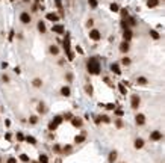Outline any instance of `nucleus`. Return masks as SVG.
<instances>
[{
    "label": "nucleus",
    "instance_id": "obj_1",
    "mask_svg": "<svg viewBox=\"0 0 165 163\" xmlns=\"http://www.w3.org/2000/svg\"><path fill=\"white\" fill-rule=\"evenodd\" d=\"M86 70H88V73H89V74H92V76H97V74H100V71H102L100 62H99L96 57H91V59H88V62H86Z\"/></svg>",
    "mask_w": 165,
    "mask_h": 163
},
{
    "label": "nucleus",
    "instance_id": "obj_2",
    "mask_svg": "<svg viewBox=\"0 0 165 163\" xmlns=\"http://www.w3.org/2000/svg\"><path fill=\"white\" fill-rule=\"evenodd\" d=\"M139 104H141V98H139L138 95L133 94V95L130 97V106H132V109H138Z\"/></svg>",
    "mask_w": 165,
    "mask_h": 163
},
{
    "label": "nucleus",
    "instance_id": "obj_3",
    "mask_svg": "<svg viewBox=\"0 0 165 163\" xmlns=\"http://www.w3.org/2000/svg\"><path fill=\"white\" fill-rule=\"evenodd\" d=\"M20 20H21V23H23V24H29V23L32 21V17H30V14H29V12H21Z\"/></svg>",
    "mask_w": 165,
    "mask_h": 163
},
{
    "label": "nucleus",
    "instance_id": "obj_4",
    "mask_svg": "<svg viewBox=\"0 0 165 163\" xmlns=\"http://www.w3.org/2000/svg\"><path fill=\"white\" fill-rule=\"evenodd\" d=\"M89 38H91L92 41H99V39L102 38V35H100V32H99V30H96V29H92V30L89 32Z\"/></svg>",
    "mask_w": 165,
    "mask_h": 163
},
{
    "label": "nucleus",
    "instance_id": "obj_5",
    "mask_svg": "<svg viewBox=\"0 0 165 163\" xmlns=\"http://www.w3.org/2000/svg\"><path fill=\"white\" fill-rule=\"evenodd\" d=\"M132 38H133V33H132V30H130V29H124V32H123V39L129 42Z\"/></svg>",
    "mask_w": 165,
    "mask_h": 163
},
{
    "label": "nucleus",
    "instance_id": "obj_6",
    "mask_svg": "<svg viewBox=\"0 0 165 163\" xmlns=\"http://www.w3.org/2000/svg\"><path fill=\"white\" fill-rule=\"evenodd\" d=\"M161 139H162V133L161 132L156 130V132H152L150 133V141H155L156 142V141H161Z\"/></svg>",
    "mask_w": 165,
    "mask_h": 163
},
{
    "label": "nucleus",
    "instance_id": "obj_7",
    "mask_svg": "<svg viewBox=\"0 0 165 163\" xmlns=\"http://www.w3.org/2000/svg\"><path fill=\"white\" fill-rule=\"evenodd\" d=\"M52 30H53L55 33H59V35H61V33H64V32H65V27H64L62 24H53Z\"/></svg>",
    "mask_w": 165,
    "mask_h": 163
},
{
    "label": "nucleus",
    "instance_id": "obj_8",
    "mask_svg": "<svg viewBox=\"0 0 165 163\" xmlns=\"http://www.w3.org/2000/svg\"><path fill=\"white\" fill-rule=\"evenodd\" d=\"M129 50H130V44H129L127 41H123V42L120 44V51H121V53H127Z\"/></svg>",
    "mask_w": 165,
    "mask_h": 163
},
{
    "label": "nucleus",
    "instance_id": "obj_9",
    "mask_svg": "<svg viewBox=\"0 0 165 163\" xmlns=\"http://www.w3.org/2000/svg\"><path fill=\"white\" fill-rule=\"evenodd\" d=\"M135 122H136L138 125H144V124H146V116H144L143 113H138V115L135 116Z\"/></svg>",
    "mask_w": 165,
    "mask_h": 163
},
{
    "label": "nucleus",
    "instance_id": "obj_10",
    "mask_svg": "<svg viewBox=\"0 0 165 163\" xmlns=\"http://www.w3.org/2000/svg\"><path fill=\"white\" fill-rule=\"evenodd\" d=\"M45 18H47L49 21H53V23H56V21L59 20V15H58V14H55V12H49V14L45 15Z\"/></svg>",
    "mask_w": 165,
    "mask_h": 163
},
{
    "label": "nucleus",
    "instance_id": "obj_11",
    "mask_svg": "<svg viewBox=\"0 0 165 163\" xmlns=\"http://www.w3.org/2000/svg\"><path fill=\"white\" fill-rule=\"evenodd\" d=\"M144 145H146V142H144V139H141V138H138V139L135 141V144H133V147H135L136 150H141V148H144Z\"/></svg>",
    "mask_w": 165,
    "mask_h": 163
},
{
    "label": "nucleus",
    "instance_id": "obj_12",
    "mask_svg": "<svg viewBox=\"0 0 165 163\" xmlns=\"http://www.w3.org/2000/svg\"><path fill=\"white\" fill-rule=\"evenodd\" d=\"M64 50H65V53L70 51V35H67L64 38Z\"/></svg>",
    "mask_w": 165,
    "mask_h": 163
},
{
    "label": "nucleus",
    "instance_id": "obj_13",
    "mask_svg": "<svg viewBox=\"0 0 165 163\" xmlns=\"http://www.w3.org/2000/svg\"><path fill=\"white\" fill-rule=\"evenodd\" d=\"M117 156H118V153H117V151H111V153H109V157H108V162H109V163H115Z\"/></svg>",
    "mask_w": 165,
    "mask_h": 163
},
{
    "label": "nucleus",
    "instance_id": "obj_14",
    "mask_svg": "<svg viewBox=\"0 0 165 163\" xmlns=\"http://www.w3.org/2000/svg\"><path fill=\"white\" fill-rule=\"evenodd\" d=\"M70 94H71V91H70L68 86H62L61 88V95L62 97H70Z\"/></svg>",
    "mask_w": 165,
    "mask_h": 163
},
{
    "label": "nucleus",
    "instance_id": "obj_15",
    "mask_svg": "<svg viewBox=\"0 0 165 163\" xmlns=\"http://www.w3.org/2000/svg\"><path fill=\"white\" fill-rule=\"evenodd\" d=\"M111 71L115 73V74H118V76L121 74V70H120V65H118V63H112V65H111Z\"/></svg>",
    "mask_w": 165,
    "mask_h": 163
},
{
    "label": "nucleus",
    "instance_id": "obj_16",
    "mask_svg": "<svg viewBox=\"0 0 165 163\" xmlns=\"http://www.w3.org/2000/svg\"><path fill=\"white\" fill-rule=\"evenodd\" d=\"M136 83H138V85H141V86H146V85H149V80H147L146 77H143V76H141V77H138V79H136Z\"/></svg>",
    "mask_w": 165,
    "mask_h": 163
},
{
    "label": "nucleus",
    "instance_id": "obj_17",
    "mask_svg": "<svg viewBox=\"0 0 165 163\" xmlns=\"http://www.w3.org/2000/svg\"><path fill=\"white\" fill-rule=\"evenodd\" d=\"M71 124L74 125V127H82V119L80 118H71Z\"/></svg>",
    "mask_w": 165,
    "mask_h": 163
},
{
    "label": "nucleus",
    "instance_id": "obj_18",
    "mask_svg": "<svg viewBox=\"0 0 165 163\" xmlns=\"http://www.w3.org/2000/svg\"><path fill=\"white\" fill-rule=\"evenodd\" d=\"M24 141L27 144H30V145H36V139L33 136H24Z\"/></svg>",
    "mask_w": 165,
    "mask_h": 163
},
{
    "label": "nucleus",
    "instance_id": "obj_19",
    "mask_svg": "<svg viewBox=\"0 0 165 163\" xmlns=\"http://www.w3.org/2000/svg\"><path fill=\"white\" fill-rule=\"evenodd\" d=\"M85 138H86V136H85V133H82V135H80V136H79V135H77V136H76V138H74V142H76V144H82V142H83V141H85Z\"/></svg>",
    "mask_w": 165,
    "mask_h": 163
},
{
    "label": "nucleus",
    "instance_id": "obj_20",
    "mask_svg": "<svg viewBox=\"0 0 165 163\" xmlns=\"http://www.w3.org/2000/svg\"><path fill=\"white\" fill-rule=\"evenodd\" d=\"M118 89L123 95H127V89H126V85L124 83H118Z\"/></svg>",
    "mask_w": 165,
    "mask_h": 163
},
{
    "label": "nucleus",
    "instance_id": "obj_21",
    "mask_svg": "<svg viewBox=\"0 0 165 163\" xmlns=\"http://www.w3.org/2000/svg\"><path fill=\"white\" fill-rule=\"evenodd\" d=\"M159 5V0H147V6L149 8H156Z\"/></svg>",
    "mask_w": 165,
    "mask_h": 163
},
{
    "label": "nucleus",
    "instance_id": "obj_22",
    "mask_svg": "<svg viewBox=\"0 0 165 163\" xmlns=\"http://www.w3.org/2000/svg\"><path fill=\"white\" fill-rule=\"evenodd\" d=\"M32 85H33L35 88H41V86H42V80H41V79H33Z\"/></svg>",
    "mask_w": 165,
    "mask_h": 163
},
{
    "label": "nucleus",
    "instance_id": "obj_23",
    "mask_svg": "<svg viewBox=\"0 0 165 163\" xmlns=\"http://www.w3.org/2000/svg\"><path fill=\"white\" fill-rule=\"evenodd\" d=\"M36 110H38V113H45V112H47V109H45V106H44L42 103L38 104V109H36Z\"/></svg>",
    "mask_w": 165,
    "mask_h": 163
},
{
    "label": "nucleus",
    "instance_id": "obj_24",
    "mask_svg": "<svg viewBox=\"0 0 165 163\" xmlns=\"http://www.w3.org/2000/svg\"><path fill=\"white\" fill-rule=\"evenodd\" d=\"M52 121H55V122H56L58 125H61V124L64 122V118H62V116H59V115H56V116H55V118H53Z\"/></svg>",
    "mask_w": 165,
    "mask_h": 163
},
{
    "label": "nucleus",
    "instance_id": "obj_25",
    "mask_svg": "<svg viewBox=\"0 0 165 163\" xmlns=\"http://www.w3.org/2000/svg\"><path fill=\"white\" fill-rule=\"evenodd\" d=\"M38 163H49V157L45 154H41L39 159H38Z\"/></svg>",
    "mask_w": 165,
    "mask_h": 163
},
{
    "label": "nucleus",
    "instance_id": "obj_26",
    "mask_svg": "<svg viewBox=\"0 0 165 163\" xmlns=\"http://www.w3.org/2000/svg\"><path fill=\"white\" fill-rule=\"evenodd\" d=\"M150 36H152L153 39H156V41H158V39L161 38V35H159V33H158L156 30H150Z\"/></svg>",
    "mask_w": 165,
    "mask_h": 163
},
{
    "label": "nucleus",
    "instance_id": "obj_27",
    "mask_svg": "<svg viewBox=\"0 0 165 163\" xmlns=\"http://www.w3.org/2000/svg\"><path fill=\"white\" fill-rule=\"evenodd\" d=\"M56 128H58V124H56L55 121H50V124H49V130H50V132H55Z\"/></svg>",
    "mask_w": 165,
    "mask_h": 163
},
{
    "label": "nucleus",
    "instance_id": "obj_28",
    "mask_svg": "<svg viewBox=\"0 0 165 163\" xmlns=\"http://www.w3.org/2000/svg\"><path fill=\"white\" fill-rule=\"evenodd\" d=\"M38 30H39L41 33H44V32H45V24H44L42 21H39V23H38Z\"/></svg>",
    "mask_w": 165,
    "mask_h": 163
},
{
    "label": "nucleus",
    "instance_id": "obj_29",
    "mask_svg": "<svg viewBox=\"0 0 165 163\" xmlns=\"http://www.w3.org/2000/svg\"><path fill=\"white\" fill-rule=\"evenodd\" d=\"M49 48H50V53H52V54H58V53H59V48H58L56 45H50Z\"/></svg>",
    "mask_w": 165,
    "mask_h": 163
},
{
    "label": "nucleus",
    "instance_id": "obj_30",
    "mask_svg": "<svg viewBox=\"0 0 165 163\" xmlns=\"http://www.w3.org/2000/svg\"><path fill=\"white\" fill-rule=\"evenodd\" d=\"M109 8H111V11H112V12H118V11H120V8H118V5H117V3H111V6H109Z\"/></svg>",
    "mask_w": 165,
    "mask_h": 163
},
{
    "label": "nucleus",
    "instance_id": "obj_31",
    "mask_svg": "<svg viewBox=\"0 0 165 163\" xmlns=\"http://www.w3.org/2000/svg\"><path fill=\"white\" fill-rule=\"evenodd\" d=\"M85 91H86V94H88V95H92V92H94V89H92V86H91V85H86V86H85Z\"/></svg>",
    "mask_w": 165,
    "mask_h": 163
},
{
    "label": "nucleus",
    "instance_id": "obj_32",
    "mask_svg": "<svg viewBox=\"0 0 165 163\" xmlns=\"http://www.w3.org/2000/svg\"><path fill=\"white\" fill-rule=\"evenodd\" d=\"M88 5H89L92 9H96V8H97V5H99V2H97V0H88Z\"/></svg>",
    "mask_w": 165,
    "mask_h": 163
},
{
    "label": "nucleus",
    "instance_id": "obj_33",
    "mask_svg": "<svg viewBox=\"0 0 165 163\" xmlns=\"http://www.w3.org/2000/svg\"><path fill=\"white\" fill-rule=\"evenodd\" d=\"M15 138H17V141H18V142H23V141H24V135H23V133H20V132L15 135Z\"/></svg>",
    "mask_w": 165,
    "mask_h": 163
},
{
    "label": "nucleus",
    "instance_id": "obj_34",
    "mask_svg": "<svg viewBox=\"0 0 165 163\" xmlns=\"http://www.w3.org/2000/svg\"><path fill=\"white\" fill-rule=\"evenodd\" d=\"M121 27H123V29H129V23H127V20H126V18H123V20H121Z\"/></svg>",
    "mask_w": 165,
    "mask_h": 163
},
{
    "label": "nucleus",
    "instance_id": "obj_35",
    "mask_svg": "<svg viewBox=\"0 0 165 163\" xmlns=\"http://www.w3.org/2000/svg\"><path fill=\"white\" fill-rule=\"evenodd\" d=\"M121 63L126 65V67H129V65H130V59H129V57H123V59H121Z\"/></svg>",
    "mask_w": 165,
    "mask_h": 163
},
{
    "label": "nucleus",
    "instance_id": "obj_36",
    "mask_svg": "<svg viewBox=\"0 0 165 163\" xmlns=\"http://www.w3.org/2000/svg\"><path fill=\"white\" fill-rule=\"evenodd\" d=\"M29 122H30L32 125H35V124L38 122V116H30V118H29Z\"/></svg>",
    "mask_w": 165,
    "mask_h": 163
},
{
    "label": "nucleus",
    "instance_id": "obj_37",
    "mask_svg": "<svg viewBox=\"0 0 165 163\" xmlns=\"http://www.w3.org/2000/svg\"><path fill=\"white\" fill-rule=\"evenodd\" d=\"M20 160L24 162V163H27L29 162V156H27V154H21V156H20Z\"/></svg>",
    "mask_w": 165,
    "mask_h": 163
},
{
    "label": "nucleus",
    "instance_id": "obj_38",
    "mask_svg": "<svg viewBox=\"0 0 165 163\" xmlns=\"http://www.w3.org/2000/svg\"><path fill=\"white\" fill-rule=\"evenodd\" d=\"M62 151H64L65 154H70V153H71V145H67V147H64V148H62Z\"/></svg>",
    "mask_w": 165,
    "mask_h": 163
},
{
    "label": "nucleus",
    "instance_id": "obj_39",
    "mask_svg": "<svg viewBox=\"0 0 165 163\" xmlns=\"http://www.w3.org/2000/svg\"><path fill=\"white\" fill-rule=\"evenodd\" d=\"M120 12H121V17H123V18H127V17H129V12H127V9H121Z\"/></svg>",
    "mask_w": 165,
    "mask_h": 163
},
{
    "label": "nucleus",
    "instance_id": "obj_40",
    "mask_svg": "<svg viewBox=\"0 0 165 163\" xmlns=\"http://www.w3.org/2000/svg\"><path fill=\"white\" fill-rule=\"evenodd\" d=\"M105 107H106L108 110H114V109H115V104H112V103H108V104H105Z\"/></svg>",
    "mask_w": 165,
    "mask_h": 163
},
{
    "label": "nucleus",
    "instance_id": "obj_41",
    "mask_svg": "<svg viewBox=\"0 0 165 163\" xmlns=\"http://www.w3.org/2000/svg\"><path fill=\"white\" fill-rule=\"evenodd\" d=\"M114 110H115V115H117V116H123V115H124V112H123L121 109H114Z\"/></svg>",
    "mask_w": 165,
    "mask_h": 163
},
{
    "label": "nucleus",
    "instance_id": "obj_42",
    "mask_svg": "<svg viewBox=\"0 0 165 163\" xmlns=\"http://www.w3.org/2000/svg\"><path fill=\"white\" fill-rule=\"evenodd\" d=\"M100 121H102V122H105V124H108V122H111V121H109V118H108L106 115H105V116H100Z\"/></svg>",
    "mask_w": 165,
    "mask_h": 163
},
{
    "label": "nucleus",
    "instance_id": "obj_43",
    "mask_svg": "<svg viewBox=\"0 0 165 163\" xmlns=\"http://www.w3.org/2000/svg\"><path fill=\"white\" fill-rule=\"evenodd\" d=\"M62 118H64L65 121H67V119H71V118H73V115H71V113H65V115H64Z\"/></svg>",
    "mask_w": 165,
    "mask_h": 163
},
{
    "label": "nucleus",
    "instance_id": "obj_44",
    "mask_svg": "<svg viewBox=\"0 0 165 163\" xmlns=\"http://www.w3.org/2000/svg\"><path fill=\"white\" fill-rule=\"evenodd\" d=\"M115 124H117V127H118V128H121V127H123V121H121V119H117V121H115Z\"/></svg>",
    "mask_w": 165,
    "mask_h": 163
},
{
    "label": "nucleus",
    "instance_id": "obj_45",
    "mask_svg": "<svg viewBox=\"0 0 165 163\" xmlns=\"http://www.w3.org/2000/svg\"><path fill=\"white\" fill-rule=\"evenodd\" d=\"M76 51H77L79 54H83V50H82V47H80V45H77V47H76Z\"/></svg>",
    "mask_w": 165,
    "mask_h": 163
},
{
    "label": "nucleus",
    "instance_id": "obj_46",
    "mask_svg": "<svg viewBox=\"0 0 165 163\" xmlns=\"http://www.w3.org/2000/svg\"><path fill=\"white\" fill-rule=\"evenodd\" d=\"M6 163H17V159H15V157H9Z\"/></svg>",
    "mask_w": 165,
    "mask_h": 163
},
{
    "label": "nucleus",
    "instance_id": "obj_47",
    "mask_svg": "<svg viewBox=\"0 0 165 163\" xmlns=\"http://www.w3.org/2000/svg\"><path fill=\"white\" fill-rule=\"evenodd\" d=\"M67 56H68V59H70V60H73V59H74V54H73L71 51H68V53H67Z\"/></svg>",
    "mask_w": 165,
    "mask_h": 163
},
{
    "label": "nucleus",
    "instance_id": "obj_48",
    "mask_svg": "<svg viewBox=\"0 0 165 163\" xmlns=\"http://www.w3.org/2000/svg\"><path fill=\"white\" fill-rule=\"evenodd\" d=\"M5 139H6V141H11V139H12L11 133H5Z\"/></svg>",
    "mask_w": 165,
    "mask_h": 163
},
{
    "label": "nucleus",
    "instance_id": "obj_49",
    "mask_svg": "<svg viewBox=\"0 0 165 163\" xmlns=\"http://www.w3.org/2000/svg\"><path fill=\"white\" fill-rule=\"evenodd\" d=\"M53 151H55V153H59V151H61V147H59V145H55V147H53Z\"/></svg>",
    "mask_w": 165,
    "mask_h": 163
},
{
    "label": "nucleus",
    "instance_id": "obj_50",
    "mask_svg": "<svg viewBox=\"0 0 165 163\" xmlns=\"http://www.w3.org/2000/svg\"><path fill=\"white\" fill-rule=\"evenodd\" d=\"M55 3H56V6H58V8H59V9H61V8H62V3H61V0H56V2H55Z\"/></svg>",
    "mask_w": 165,
    "mask_h": 163
},
{
    "label": "nucleus",
    "instance_id": "obj_51",
    "mask_svg": "<svg viewBox=\"0 0 165 163\" xmlns=\"http://www.w3.org/2000/svg\"><path fill=\"white\" fill-rule=\"evenodd\" d=\"M92 24H94V21H92V20H88V23H86V26H88V27H91Z\"/></svg>",
    "mask_w": 165,
    "mask_h": 163
},
{
    "label": "nucleus",
    "instance_id": "obj_52",
    "mask_svg": "<svg viewBox=\"0 0 165 163\" xmlns=\"http://www.w3.org/2000/svg\"><path fill=\"white\" fill-rule=\"evenodd\" d=\"M12 38H14V30L9 32V41H12Z\"/></svg>",
    "mask_w": 165,
    "mask_h": 163
},
{
    "label": "nucleus",
    "instance_id": "obj_53",
    "mask_svg": "<svg viewBox=\"0 0 165 163\" xmlns=\"http://www.w3.org/2000/svg\"><path fill=\"white\" fill-rule=\"evenodd\" d=\"M2 79H3V82H9V77H8L6 74H3V77H2Z\"/></svg>",
    "mask_w": 165,
    "mask_h": 163
},
{
    "label": "nucleus",
    "instance_id": "obj_54",
    "mask_svg": "<svg viewBox=\"0 0 165 163\" xmlns=\"http://www.w3.org/2000/svg\"><path fill=\"white\" fill-rule=\"evenodd\" d=\"M5 125H6V127H9V125H11V121H9V119H6V121H5Z\"/></svg>",
    "mask_w": 165,
    "mask_h": 163
},
{
    "label": "nucleus",
    "instance_id": "obj_55",
    "mask_svg": "<svg viewBox=\"0 0 165 163\" xmlns=\"http://www.w3.org/2000/svg\"><path fill=\"white\" fill-rule=\"evenodd\" d=\"M14 71H15V73H17V74H20V71H21V70H20V68H18V67H15V70H14Z\"/></svg>",
    "mask_w": 165,
    "mask_h": 163
},
{
    "label": "nucleus",
    "instance_id": "obj_56",
    "mask_svg": "<svg viewBox=\"0 0 165 163\" xmlns=\"http://www.w3.org/2000/svg\"><path fill=\"white\" fill-rule=\"evenodd\" d=\"M67 79H68V82H71V80H73V76H71V74H68V76H67Z\"/></svg>",
    "mask_w": 165,
    "mask_h": 163
},
{
    "label": "nucleus",
    "instance_id": "obj_57",
    "mask_svg": "<svg viewBox=\"0 0 165 163\" xmlns=\"http://www.w3.org/2000/svg\"><path fill=\"white\" fill-rule=\"evenodd\" d=\"M56 163H62V160L61 159H56Z\"/></svg>",
    "mask_w": 165,
    "mask_h": 163
},
{
    "label": "nucleus",
    "instance_id": "obj_58",
    "mask_svg": "<svg viewBox=\"0 0 165 163\" xmlns=\"http://www.w3.org/2000/svg\"><path fill=\"white\" fill-rule=\"evenodd\" d=\"M23 2H29V0H23Z\"/></svg>",
    "mask_w": 165,
    "mask_h": 163
},
{
    "label": "nucleus",
    "instance_id": "obj_59",
    "mask_svg": "<svg viewBox=\"0 0 165 163\" xmlns=\"http://www.w3.org/2000/svg\"><path fill=\"white\" fill-rule=\"evenodd\" d=\"M0 163H2V157H0Z\"/></svg>",
    "mask_w": 165,
    "mask_h": 163
},
{
    "label": "nucleus",
    "instance_id": "obj_60",
    "mask_svg": "<svg viewBox=\"0 0 165 163\" xmlns=\"http://www.w3.org/2000/svg\"><path fill=\"white\" fill-rule=\"evenodd\" d=\"M32 163H38V162H32Z\"/></svg>",
    "mask_w": 165,
    "mask_h": 163
},
{
    "label": "nucleus",
    "instance_id": "obj_61",
    "mask_svg": "<svg viewBox=\"0 0 165 163\" xmlns=\"http://www.w3.org/2000/svg\"><path fill=\"white\" fill-rule=\"evenodd\" d=\"M11 2H12V0H11Z\"/></svg>",
    "mask_w": 165,
    "mask_h": 163
}]
</instances>
